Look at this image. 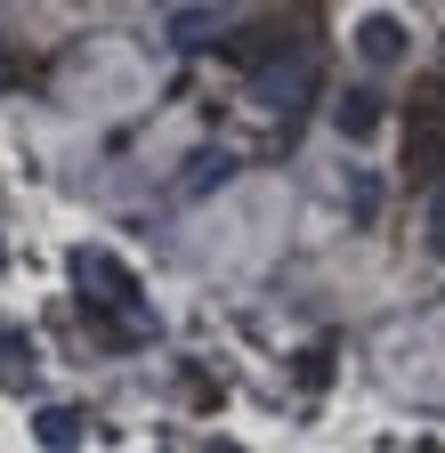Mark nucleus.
Wrapping results in <instances>:
<instances>
[{
	"instance_id": "5",
	"label": "nucleus",
	"mask_w": 445,
	"mask_h": 453,
	"mask_svg": "<svg viewBox=\"0 0 445 453\" xmlns=\"http://www.w3.org/2000/svg\"><path fill=\"white\" fill-rule=\"evenodd\" d=\"M41 437H49V445H65V437H81V413H41Z\"/></svg>"
},
{
	"instance_id": "4",
	"label": "nucleus",
	"mask_w": 445,
	"mask_h": 453,
	"mask_svg": "<svg viewBox=\"0 0 445 453\" xmlns=\"http://www.w3.org/2000/svg\"><path fill=\"white\" fill-rule=\"evenodd\" d=\"M341 122H349V138H364L372 130V97H341Z\"/></svg>"
},
{
	"instance_id": "6",
	"label": "nucleus",
	"mask_w": 445,
	"mask_h": 453,
	"mask_svg": "<svg viewBox=\"0 0 445 453\" xmlns=\"http://www.w3.org/2000/svg\"><path fill=\"white\" fill-rule=\"evenodd\" d=\"M429 251L445 259V195H437V211H429Z\"/></svg>"
},
{
	"instance_id": "2",
	"label": "nucleus",
	"mask_w": 445,
	"mask_h": 453,
	"mask_svg": "<svg viewBox=\"0 0 445 453\" xmlns=\"http://www.w3.org/2000/svg\"><path fill=\"white\" fill-rule=\"evenodd\" d=\"M73 283H81V292H97V300H138V283L105 259V251H81V259H73Z\"/></svg>"
},
{
	"instance_id": "1",
	"label": "nucleus",
	"mask_w": 445,
	"mask_h": 453,
	"mask_svg": "<svg viewBox=\"0 0 445 453\" xmlns=\"http://www.w3.org/2000/svg\"><path fill=\"white\" fill-rule=\"evenodd\" d=\"M405 170H413V179H445V81H421V89H413V113H405Z\"/></svg>"
},
{
	"instance_id": "3",
	"label": "nucleus",
	"mask_w": 445,
	"mask_h": 453,
	"mask_svg": "<svg viewBox=\"0 0 445 453\" xmlns=\"http://www.w3.org/2000/svg\"><path fill=\"white\" fill-rule=\"evenodd\" d=\"M357 49H364V57H405V25H397V17H364V25H357Z\"/></svg>"
}]
</instances>
